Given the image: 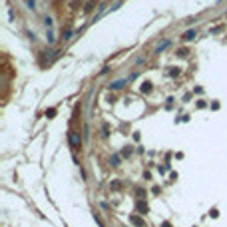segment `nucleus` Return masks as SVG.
Returning <instances> with one entry per match:
<instances>
[{"mask_svg": "<svg viewBox=\"0 0 227 227\" xmlns=\"http://www.w3.org/2000/svg\"><path fill=\"white\" fill-rule=\"evenodd\" d=\"M68 140H70V146L72 147H80V144H82V138H80L78 132H70V134H68Z\"/></svg>", "mask_w": 227, "mask_h": 227, "instance_id": "1", "label": "nucleus"}, {"mask_svg": "<svg viewBox=\"0 0 227 227\" xmlns=\"http://www.w3.org/2000/svg\"><path fill=\"white\" fill-rule=\"evenodd\" d=\"M141 92L144 94H147V92H152V84H149V82H144V84H141V88H140Z\"/></svg>", "mask_w": 227, "mask_h": 227, "instance_id": "4", "label": "nucleus"}, {"mask_svg": "<svg viewBox=\"0 0 227 227\" xmlns=\"http://www.w3.org/2000/svg\"><path fill=\"white\" fill-rule=\"evenodd\" d=\"M163 227H171V225H169V223H163Z\"/></svg>", "mask_w": 227, "mask_h": 227, "instance_id": "9", "label": "nucleus"}, {"mask_svg": "<svg viewBox=\"0 0 227 227\" xmlns=\"http://www.w3.org/2000/svg\"><path fill=\"white\" fill-rule=\"evenodd\" d=\"M46 116H50V118H52V116H56V110H54V108H52V110H48Z\"/></svg>", "mask_w": 227, "mask_h": 227, "instance_id": "8", "label": "nucleus"}, {"mask_svg": "<svg viewBox=\"0 0 227 227\" xmlns=\"http://www.w3.org/2000/svg\"><path fill=\"white\" fill-rule=\"evenodd\" d=\"M193 38H195V32H193V30H189V32H185V34H183V40H185V42L193 40Z\"/></svg>", "mask_w": 227, "mask_h": 227, "instance_id": "5", "label": "nucleus"}, {"mask_svg": "<svg viewBox=\"0 0 227 227\" xmlns=\"http://www.w3.org/2000/svg\"><path fill=\"white\" fill-rule=\"evenodd\" d=\"M124 84H126V80H118V82H112L110 84V90H120V88H124Z\"/></svg>", "mask_w": 227, "mask_h": 227, "instance_id": "2", "label": "nucleus"}, {"mask_svg": "<svg viewBox=\"0 0 227 227\" xmlns=\"http://www.w3.org/2000/svg\"><path fill=\"white\" fill-rule=\"evenodd\" d=\"M130 219H132V223H134L135 227H146V223H144V221H141L140 217H135V215H132Z\"/></svg>", "mask_w": 227, "mask_h": 227, "instance_id": "3", "label": "nucleus"}, {"mask_svg": "<svg viewBox=\"0 0 227 227\" xmlns=\"http://www.w3.org/2000/svg\"><path fill=\"white\" fill-rule=\"evenodd\" d=\"M167 44H169V42H167V40H165V42H163V44H161V46H157V48H155V52H161V50H163V48H165V46H167Z\"/></svg>", "mask_w": 227, "mask_h": 227, "instance_id": "7", "label": "nucleus"}, {"mask_svg": "<svg viewBox=\"0 0 227 227\" xmlns=\"http://www.w3.org/2000/svg\"><path fill=\"white\" fill-rule=\"evenodd\" d=\"M177 74H179L177 68H169V76H177Z\"/></svg>", "mask_w": 227, "mask_h": 227, "instance_id": "6", "label": "nucleus"}]
</instances>
